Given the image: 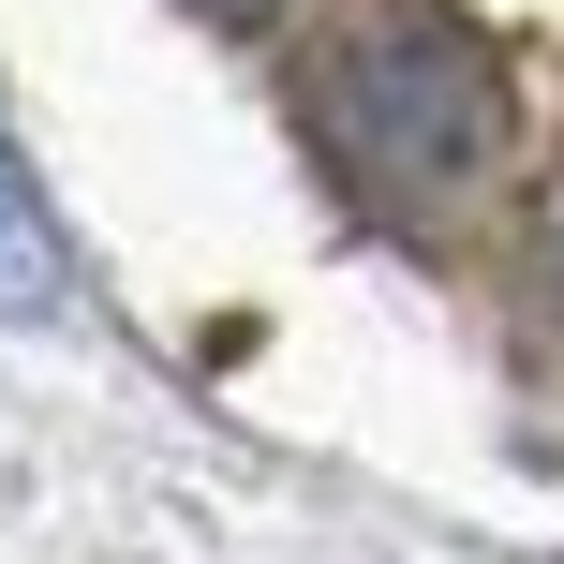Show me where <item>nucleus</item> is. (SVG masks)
<instances>
[{
	"instance_id": "3",
	"label": "nucleus",
	"mask_w": 564,
	"mask_h": 564,
	"mask_svg": "<svg viewBox=\"0 0 564 564\" xmlns=\"http://www.w3.org/2000/svg\"><path fill=\"white\" fill-rule=\"evenodd\" d=\"M178 15H208V30H268L282 0H178Z\"/></svg>"
},
{
	"instance_id": "1",
	"label": "nucleus",
	"mask_w": 564,
	"mask_h": 564,
	"mask_svg": "<svg viewBox=\"0 0 564 564\" xmlns=\"http://www.w3.org/2000/svg\"><path fill=\"white\" fill-rule=\"evenodd\" d=\"M312 134L371 208H446L506 164V75L460 15L431 0H371L327 59H312Z\"/></svg>"
},
{
	"instance_id": "2",
	"label": "nucleus",
	"mask_w": 564,
	"mask_h": 564,
	"mask_svg": "<svg viewBox=\"0 0 564 564\" xmlns=\"http://www.w3.org/2000/svg\"><path fill=\"white\" fill-rule=\"evenodd\" d=\"M59 297H75V253H59L45 194H30V164H15V134H0V327H45Z\"/></svg>"
}]
</instances>
